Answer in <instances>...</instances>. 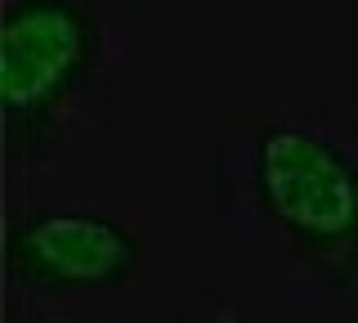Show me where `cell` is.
<instances>
[{"label": "cell", "instance_id": "obj_3", "mask_svg": "<svg viewBox=\"0 0 358 323\" xmlns=\"http://www.w3.org/2000/svg\"><path fill=\"white\" fill-rule=\"evenodd\" d=\"M148 265V233L99 193H54L9 207L5 278L36 305H99L130 292Z\"/></svg>", "mask_w": 358, "mask_h": 323}, {"label": "cell", "instance_id": "obj_5", "mask_svg": "<svg viewBox=\"0 0 358 323\" xmlns=\"http://www.w3.org/2000/svg\"><path fill=\"white\" fill-rule=\"evenodd\" d=\"M14 323V319H9ZM27 323H103V319H90V315H67V310H59V305H45L41 315H31Z\"/></svg>", "mask_w": 358, "mask_h": 323}, {"label": "cell", "instance_id": "obj_4", "mask_svg": "<svg viewBox=\"0 0 358 323\" xmlns=\"http://www.w3.org/2000/svg\"><path fill=\"white\" fill-rule=\"evenodd\" d=\"M184 323H255V319L242 315V310H233V305H206V310H197V315H188Z\"/></svg>", "mask_w": 358, "mask_h": 323}, {"label": "cell", "instance_id": "obj_2", "mask_svg": "<svg viewBox=\"0 0 358 323\" xmlns=\"http://www.w3.org/2000/svg\"><path fill=\"white\" fill-rule=\"evenodd\" d=\"M139 68L130 0H5L0 121L9 180L50 175L99 135Z\"/></svg>", "mask_w": 358, "mask_h": 323}, {"label": "cell", "instance_id": "obj_1", "mask_svg": "<svg viewBox=\"0 0 358 323\" xmlns=\"http://www.w3.org/2000/svg\"><path fill=\"white\" fill-rule=\"evenodd\" d=\"M220 225L273 256L287 292L358 319V135L345 117L251 104L215 126Z\"/></svg>", "mask_w": 358, "mask_h": 323}]
</instances>
